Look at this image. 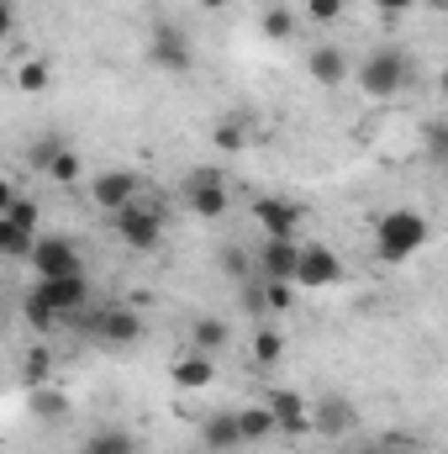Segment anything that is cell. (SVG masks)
I'll return each instance as SVG.
<instances>
[{"label":"cell","instance_id":"7","mask_svg":"<svg viewBox=\"0 0 448 454\" xmlns=\"http://www.w3.org/2000/svg\"><path fill=\"white\" fill-rule=\"evenodd\" d=\"M185 207L196 212V217H222L227 212V180L217 175V169H190L185 175Z\"/></svg>","mask_w":448,"mask_h":454},{"label":"cell","instance_id":"11","mask_svg":"<svg viewBox=\"0 0 448 454\" xmlns=\"http://www.w3.org/2000/svg\"><path fill=\"white\" fill-rule=\"evenodd\" d=\"M253 223L264 227V238H296L301 232V207L285 196H259L253 201Z\"/></svg>","mask_w":448,"mask_h":454},{"label":"cell","instance_id":"10","mask_svg":"<svg viewBox=\"0 0 448 454\" xmlns=\"http://www.w3.org/2000/svg\"><path fill=\"white\" fill-rule=\"evenodd\" d=\"M306 423H312L322 439H343V434H353V428H359V407H353L348 396H322V402H312Z\"/></svg>","mask_w":448,"mask_h":454},{"label":"cell","instance_id":"33","mask_svg":"<svg viewBox=\"0 0 448 454\" xmlns=\"http://www.w3.org/2000/svg\"><path fill=\"white\" fill-rule=\"evenodd\" d=\"M11 32H16V16H11V5H5V0H0V43H5V37H11Z\"/></svg>","mask_w":448,"mask_h":454},{"label":"cell","instance_id":"1","mask_svg":"<svg viewBox=\"0 0 448 454\" xmlns=\"http://www.w3.org/2000/svg\"><path fill=\"white\" fill-rule=\"evenodd\" d=\"M21 312H27V323L32 328H58V323H74V317H85L90 312V280L85 275H64V280H37L32 291H27V301H21Z\"/></svg>","mask_w":448,"mask_h":454},{"label":"cell","instance_id":"13","mask_svg":"<svg viewBox=\"0 0 448 454\" xmlns=\"http://www.w3.org/2000/svg\"><path fill=\"white\" fill-rule=\"evenodd\" d=\"M296 259H301V243L296 238H264V248H259L264 280H296Z\"/></svg>","mask_w":448,"mask_h":454},{"label":"cell","instance_id":"34","mask_svg":"<svg viewBox=\"0 0 448 454\" xmlns=\"http://www.w3.org/2000/svg\"><path fill=\"white\" fill-rule=\"evenodd\" d=\"M11 201H16V185H11V180H0V212H5Z\"/></svg>","mask_w":448,"mask_h":454},{"label":"cell","instance_id":"20","mask_svg":"<svg viewBox=\"0 0 448 454\" xmlns=\"http://www.w3.org/2000/svg\"><path fill=\"white\" fill-rule=\"evenodd\" d=\"M80 454H137V439H132L127 428H96Z\"/></svg>","mask_w":448,"mask_h":454},{"label":"cell","instance_id":"12","mask_svg":"<svg viewBox=\"0 0 448 454\" xmlns=\"http://www.w3.org/2000/svg\"><path fill=\"white\" fill-rule=\"evenodd\" d=\"M90 333L101 343H112V348H127V343L143 339V317H137L132 307H106V312L90 317Z\"/></svg>","mask_w":448,"mask_h":454},{"label":"cell","instance_id":"5","mask_svg":"<svg viewBox=\"0 0 448 454\" xmlns=\"http://www.w3.org/2000/svg\"><path fill=\"white\" fill-rule=\"evenodd\" d=\"M112 227L116 238L127 243V248H137V254H153L158 243H164V212L153 207V201H127L121 212H112Z\"/></svg>","mask_w":448,"mask_h":454},{"label":"cell","instance_id":"21","mask_svg":"<svg viewBox=\"0 0 448 454\" xmlns=\"http://www.w3.org/2000/svg\"><path fill=\"white\" fill-rule=\"evenodd\" d=\"M0 217H5L11 227H21V232H37V223H42V212H37V201H32V196H16Z\"/></svg>","mask_w":448,"mask_h":454},{"label":"cell","instance_id":"32","mask_svg":"<svg viewBox=\"0 0 448 454\" xmlns=\"http://www.w3.org/2000/svg\"><path fill=\"white\" fill-rule=\"evenodd\" d=\"M375 5H380L385 16H406V11H412V0H375Z\"/></svg>","mask_w":448,"mask_h":454},{"label":"cell","instance_id":"36","mask_svg":"<svg viewBox=\"0 0 448 454\" xmlns=\"http://www.w3.org/2000/svg\"><path fill=\"white\" fill-rule=\"evenodd\" d=\"M190 454H206V450H190Z\"/></svg>","mask_w":448,"mask_h":454},{"label":"cell","instance_id":"4","mask_svg":"<svg viewBox=\"0 0 448 454\" xmlns=\"http://www.w3.org/2000/svg\"><path fill=\"white\" fill-rule=\"evenodd\" d=\"M27 270L37 280H64V275H85V254L74 238L64 232H48V238H32V254H27Z\"/></svg>","mask_w":448,"mask_h":454},{"label":"cell","instance_id":"27","mask_svg":"<svg viewBox=\"0 0 448 454\" xmlns=\"http://www.w3.org/2000/svg\"><path fill=\"white\" fill-rule=\"evenodd\" d=\"M290 301H296V286H290V280H269L264 307H269V312H290Z\"/></svg>","mask_w":448,"mask_h":454},{"label":"cell","instance_id":"9","mask_svg":"<svg viewBox=\"0 0 448 454\" xmlns=\"http://www.w3.org/2000/svg\"><path fill=\"white\" fill-rule=\"evenodd\" d=\"M137 196H143V180H137L132 169H106V175L90 180V201H96L101 212H121V207L137 201Z\"/></svg>","mask_w":448,"mask_h":454},{"label":"cell","instance_id":"17","mask_svg":"<svg viewBox=\"0 0 448 454\" xmlns=\"http://www.w3.org/2000/svg\"><path fill=\"white\" fill-rule=\"evenodd\" d=\"M232 423H237V444H264V439L280 434L269 407H232Z\"/></svg>","mask_w":448,"mask_h":454},{"label":"cell","instance_id":"18","mask_svg":"<svg viewBox=\"0 0 448 454\" xmlns=\"http://www.w3.org/2000/svg\"><path fill=\"white\" fill-rule=\"evenodd\" d=\"M201 450L206 454H232L237 450V423H232V412H212V418L201 423Z\"/></svg>","mask_w":448,"mask_h":454},{"label":"cell","instance_id":"14","mask_svg":"<svg viewBox=\"0 0 448 454\" xmlns=\"http://www.w3.org/2000/svg\"><path fill=\"white\" fill-rule=\"evenodd\" d=\"M269 418H274V428L280 434H306L312 423H306V396L301 391H269Z\"/></svg>","mask_w":448,"mask_h":454},{"label":"cell","instance_id":"28","mask_svg":"<svg viewBox=\"0 0 448 454\" xmlns=\"http://www.w3.org/2000/svg\"><path fill=\"white\" fill-rule=\"evenodd\" d=\"M21 380H27V386H42V380H48V348H32V354H27Z\"/></svg>","mask_w":448,"mask_h":454},{"label":"cell","instance_id":"3","mask_svg":"<svg viewBox=\"0 0 448 454\" xmlns=\"http://www.w3.org/2000/svg\"><path fill=\"white\" fill-rule=\"evenodd\" d=\"M353 80H359L364 96L390 101V96H401L412 85V53L406 48H375V53H364V64L353 69Z\"/></svg>","mask_w":448,"mask_h":454},{"label":"cell","instance_id":"6","mask_svg":"<svg viewBox=\"0 0 448 454\" xmlns=\"http://www.w3.org/2000/svg\"><path fill=\"white\" fill-rule=\"evenodd\" d=\"M148 64L164 69V74H185V69L196 64L190 37H185L180 27H153V37H148Z\"/></svg>","mask_w":448,"mask_h":454},{"label":"cell","instance_id":"23","mask_svg":"<svg viewBox=\"0 0 448 454\" xmlns=\"http://www.w3.org/2000/svg\"><path fill=\"white\" fill-rule=\"evenodd\" d=\"M42 175H53V180H64V185H74V180H80V153L64 143V148L48 159V169H42Z\"/></svg>","mask_w":448,"mask_h":454},{"label":"cell","instance_id":"2","mask_svg":"<svg viewBox=\"0 0 448 454\" xmlns=\"http://www.w3.org/2000/svg\"><path fill=\"white\" fill-rule=\"evenodd\" d=\"M428 238H433V223L422 212H412V207H396V212H385L375 223V248H380L385 264H406L412 254L428 248Z\"/></svg>","mask_w":448,"mask_h":454},{"label":"cell","instance_id":"16","mask_svg":"<svg viewBox=\"0 0 448 454\" xmlns=\"http://www.w3.org/2000/svg\"><path fill=\"white\" fill-rule=\"evenodd\" d=\"M169 375H174V386H180V391H201V386H212L217 364H212V354H196V348H190V354H180V359H174V370H169Z\"/></svg>","mask_w":448,"mask_h":454},{"label":"cell","instance_id":"30","mask_svg":"<svg viewBox=\"0 0 448 454\" xmlns=\"http://www.w3.org/2000/svg\"><path fill=\"white\" fill-rule=\"evenodd\" d=\"M58 148H64V137H37V143H32V164H37V169H48V159H53Z\"/></svg>","mask_w":448,"mask_h":454},{"label":"cell","instance_id":"22","mask_svg":"<svg viewBox=\"0 0 448 454\" xmlns=\"http://www.w3.org/2000/svg\"><path fill=\"white\" fill-rule=\"evenodd\" d=\"M190 339H196V354H217L227 343V328L217 317H196V333H190Z\"/></svg>","mask_w":448,"mask_h":454},{"label":"cell","instance_id":"8","mask_svg":"<svg viewBox=\"0 0 448 454\" xmlns=\"http://www.w3.org/2000/svg\"><path fill=\"white\" fill-rule=\"evenodd\" d=\"M337 280H343V259H337L333 248H322V243H306L301 259H296V280H290V286L322 291V286H337Z\"/></svg>","mask_w":448,"mask_h":454},{"label":"cell","instance_id":"25","mask_svg":"<svg viewBox=\"0 0 448 454\" xmlns=\"http://www.w3.org/2000/svg\"><path fill=\"white\" fill-rule=\"evenodd\" d=\"M16 85H21V90H32V96H37V90H48V64H42V59L16 64Z\"/></svg>","mask_w":448,"mask_h":454},{"label":"cell","instance_id":"31","mask_svg":"<svg viewBox=\"0 0 448 454\" xmlns=\"http://www.w3.org/2000/svg\"><path fill=\"white\" fill-rule=\"evenodd\" d=\"M217 148H227V153H232V148H243V127L222 121V127H217Z\"/></svg>","mask_w":448,"mask_h":454},{"label":"cell","instance_id":"29","mask_svg":"<svg viewBox=\"0 0 448 454\" xmlns=\"http://www.w3.org/2000/svg\"><path fill=\"white\" fill-rule=\"evenodd\" d=\"M306 16L328 27V21H337V16H343V0H306Z\"/></svg>","mask_w":448,"mask_h":454},{"label":"cell","instance_id":"26","mask_svg":"<svg viewBox=\"0 0 448 454\" xmlns=\"http://www.w3.org/2000/svg\"><path fill=\"white\" fill-rule=\"evenodd\" d=\"M280 354H285V339H280L274 328H264V333L253 339V359H259V364H280Z\"/></svg>","mask_w":448,"mask_h":454},{"label":"cell","instance_id":"15","mask_svg":"<svg viewBox=\"0 0 448 454\" xmlns=\"http://www.w3.org/2000/svg\"><path fill=\"white\" fill-rule=\"evenodd\" d=\"M306 74H312L317 85H328V90L343 85V80H348V59H343V48H333V43H328V48H312V53H306Z\"/></svg>","mask_w":448,"mask_h":454},{"label":"cell","instance_id":"19","mask_svg":"<svg viewBox=\"0 0 448 454\" xmlns=\"http://www.w3.org/2000/svg\"><path fill=\"white\" fill-rule=\"evenodd\" d=\"M27 407H32V418H42V423L69 418V396L53 391V386H27Z\"/></svg>","mask_w":448,"mask_h":454},{"label":"cell","instance_id":"24","mask_svg":"<svg viewBox=\"0 0 448 454\" xmlns=\"http://www.w3.org/2000/svg\"><path fill=\"white\" fill-rule=\"evenodd\" d=\"M290 32H296V11H285V5H269V11H264V37L285 43Z\"/></svg>","mask_w":448,"mask_h":454},{"label":"cell","instance_id":"35","mask_svg":"<svg viewBox=\"0 0 448 454\" xmlns=\"http://www.w3.org/2000/svg\"><path fill=\"white\" fill-rule=\"evenodd\" d=\"M364 454H396V450H390V444H369Z\"/></svg>","mask_w":448,"mask_h":454}]
</instances>
